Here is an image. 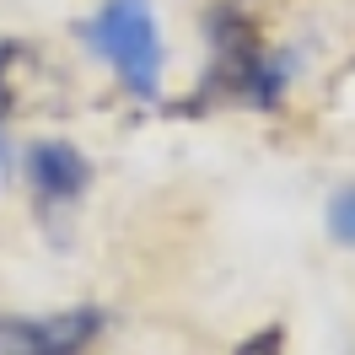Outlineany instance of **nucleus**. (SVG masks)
I'll use <instances>...</instances> for the list:
<instances>
[{
  "mask_svg": "<svg viewBox=\"0 0 355 355\" xmlns=\"http://www.w3.org/2000/svg\"><path fill=\"white\" fill-rule=\"evenodd\" d=\"M87 49L119 76V87L156 103L162 97V70H167V49H162V27H156L151 0H103L81 22Z\"/></svg>",
  "mask_w": 355,
  "mask_h": 355,
  "instance_id": "f257e3e1",
  "label": "nucleus"
},
{
  "mask_svg": "<svg viewBox=\"0 0 355 355\" xmlns=\"http://www.w3.org/2000/svg\"><path fill=\"white\" fill-rule=\"evenodd\" d=\"M103 329L97 307H65L54 318H0V355H81Z\"/></svg>",
  "mask_w": 355,
  "mask_h": 355,
  "instance_id": "f03ea898",
  "label": "nucleus"
},
{
  "mask_svg": "<svg viewBox=\"0 0 355 355\" xmlns=\"http://www.w3.org/2000/svg\"><path fill=\"white\" fill-rule=\"evenodd\" d=\"M22 173H27L33 194H38L49 210H54V205H76L92 189V162L76 151L70 140H38V146H27Z\"/></svg>",
  "mask_w": 355,
  "mask_h": 355,
  "instance_id": "7ed1b4c3",
  "label": "nucleus"
},
{
  "mask_svg": "<svg viewBox=\"0 0 355 355\" xmlns=\"http://www.w3.org/2000/svg\"><path fill=\"white\" fill-rule=\"evenodd\" d=\"M323 221H329V237L339 248H355V183H339V189L329 194Z\"/></svg>",
  "mask_w": 355,
  "mask_h": 355,
  "instance_id": "20e7f679",
  "label": "nucleus"
},
{
  "mask_svg": "<svg viewBox=\"0 0 355 355\" xmlns=\"http://www.w3.org/2000/svg\"><path fill=\"white\" fill-rule=\"evenodd\" d=\"M237 355H280V329H264V334H253Z\"/></svg>",
  "mask_w": 355,
  "mask_h": 355,
  "instance_id": "39448f33",
  "label": "nucleus"
},
{
  "mask_svg": "<svg viewBox=\"0 0 355 355\" xmlns=\"http://www.w3.org/2000/svg\"><path fill=\"white\" fill-rule=\"evenodd\" d=\"M6 103H11V97H0V119H6Z\"/></svg>",
  "mask_w": 355,
  "mask_h": 355,
  "instance_id": "423d86ee",
  "label": "nucleus"
}]
</instances>
